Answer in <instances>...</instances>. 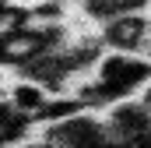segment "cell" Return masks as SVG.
Listing matches in <instances>:
<instances>
[{
  "mask_svg": "<svg viewBox=\"0 0 151 148\" xmlns=\"http://www.w3.org/2000/svg\"><path fill=\"white\" fill-rule=\"evenodd\" d=\"M14 78H18V71H14L11 64H4V60H0V99H7V92H11V85H14Z\"/></svg>",
  "mask_w": 151,
  "mask_h": 148,
  "instance_id": "3",
  "label": "cell"
},
{
  "mask_svg": "<svg viewBox=\"0 0 151 148\" xmlns=\"http://www.w3.org/2000/svg\"><path fill=\"white\" fill-rule=\"evenodd\" d=\"M151 28V11H123L109 25H102V42L109 53H141Z\"/></svg>",
  "mask_w": 151,
  "mask_h": 148,
  "instance_id": "1",
  "label": "cell"
},
{
  "mask_svg": "<svg viewBox=\"0 0 151 148\" xmlns=\"http://www.w3.org/2000/svg\"><path fill=\"white\" fill-rule=\"evenodd\" d=\"M53 99H56V95H53L46 85H39L35 78H25V74H18L14 85H11V92H7V102L14 106V113H21V116L32 120V123H42V116L53 106Z\"/></svg>",
  "mask_w": 151,
  "mask_h": 148,
  "instance_id": "2",
  "label": "cell"
}]
</instances>
